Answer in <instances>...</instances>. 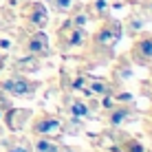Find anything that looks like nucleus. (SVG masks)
I'll use <instances>...</instances> for the list:
<instances>
[{
	"instance_id": "obj_1",
	"label": "nucleus",
	"mask_w": 152,
	"mask_h": 152,
	"mask_svg": "<svg viewBox=\"0 0 152 152\" xmlns=\"http://www.w3.org/2000/svg\"><path fill=\"white\" fill-rule=\"evenodd\" d=\"M121 22L119 20H108V22H104L99 31L95 35H93V46L99 51H113V46L117 44V40L121 38Z\"/></svg>"
},
{
	"instance_id": "obj_2",
	"label": "nucleus",
	"mask_w": 152,
	"mask_h": 152,
	"mask_svg": "<svg viewBox=\"0 0 152 152\" xmlns=\"http://www.w3.org/2000/svg\"><path fill=\"white\" fill-rule=\"evenodd\" d=\"M35 88H38V84L27 80V77L20 75V73H13V75L4 77V80L0 82V91L11 95V97H31L35 93Z\"/></svg>"
},
{
	"instance_id": "obj_3",
	"label": "nucleus",
	"mask_w": 152,
	"mask_h": 152,
	"mask_svg": "<svg viewBox=\"0 0 152 152\" xmlns=\"http://www.w3.org/2000/svg\"><path fill=\"white\" fill-rule=\"evenodd\" d=\"M31 132L35 137H60L64 132V124L55 117V115L42 113L35 117V121L31 124Z\"/></svg>"
},
{
	"instance_id": "obj_4",
	"label": "nucleus",
	"mask_w": 152,
	"mask_h": 152,
	"mask_svg": "<svg viewBox=\"0 0 152 152\" xmlns=\"http://www.w3.org/2000/svg\"><path fill=\"white\" fill-rule=\"evenodd\" d=\"M130 57L139 66H152V33L141 31L137 35V40L132 42V49H130Z\"/></svg>"
},
{
	"instance_id": "obj_5",
	"label": "nucleus",
	"mask_w": 152,
	"mask_h": 152,
	"mask_svg": "<svg viewBox=\"0 0 152 152\" xmlns=\"http://www.w3.org/2000/svg\"><path fill=\"white\" fill-rule=\"evenodd\" d=\"M57 35H60V49H64V51L82 49V46H86V42H88L86 29H77V27H71V24H64Z\"/></svg>"
},
{
	"instance_id": "obj_6",
	"label": "nucleus",
	"mask_w": 152,
	"mask_h": 152,
	"mask_svg": "<svg viewBox=\"0 0 152 152\" xmlns=\"http://www.w3.org/2000/svg\"><path fill=\"white\" fill-rule=\"evenodd\" d=\"M132 117H134L132 106H126V104H115L113 108H108V110H106L104 121H106L108 128H121V126L128 124Z\"/></svg>"
},
{
	"instance_id": "obj_7",
	"label": "nucleus",
	"mask_w": 152,
	"mask_h": 152,
	"mask_svg": "<svg viewBox=\"0 0 152 152\" xmlns=\"http://www.w3.org/2000/svg\"><path fill=\"white\" fill-rule=\"evenodd\" d=\"M24 51H27L29 55H33V57H35V55L49 53V38H46L40 29H35L33 33L24 40Z\"/></svg>"
},
{
	"instance_id": "obj_8",
	"label": "nucleus",
	"mask_w": 152,
	"mask_h": 152,
	"mask_svg": "<svg viewBox=\"0 0 152 152\" xmlns=\"http://www.w3.org/2000/svg\"><path fill=\"white\" fill-rule=\"evenodd\" d=\"M24 18L33 29H44L46 22H49V15H46V9L42 2H31L29 9L24 11Z\"/></svg>"
},
{
	"instance_id": "obj_9",
	"label": "nucleus",
	"mask_w": 152,
	"mask_h": 152,
	"mask_svg": "<svg viewBox=\"0 0 152 152\" xmlns=\"http://www.w3.org/2000/svg\"><path fill=\"white\" fill-rule=\"evenodd\" d=\"M82 91L86 93L88 97H104V95L115 93V88H113V84L106 82V80H95V77H91V80H86Z\"/></svg>"
},
{
	"instance_id": "obj_10",
	"label": "nucleus",
	"mask_w": 152,
	"mask_h": 152,
	"mask_svg": "<svg viewBox=\"0 0 152 152\" xmlns=\"http://www.w3.org/2000/svg\"><path fill=\"white\" fill-rule=\"evenodd\" d=\"M66 113H69V117L73 119H88V117H93L91 115V106H88L86 102H82V99H71L69 104H66Z\"/></svg>"
},
{
	"instance_id": "obj_11",
	"label": "nucleus",
	"mask_w": 152,
	"mask_h": 152,
	"mask_svg": "<svg viewBox=\"0 0 152 152\" xmlns=\"http://www.w3.org/2000/svg\"><path fill=\"white\" fill-rule=\"evenodd\" d=\"M31 117L29 110H20V108H7V115H4V121H7L9 130H20L22 128V121H27Z\"/></svg>"
},
{
	"instance_id": "obj_12",
	"label": "nucleus",
	"mask_w": 152,
	"mask_h": 152,
	"mask_svg": "<svg viewBox=\"0 0 152 152\" xmlns=\"http://www.w3.org/2000/svg\"><path fill=\"white\" fill-rule=\"evenodd\" d=\"M113 9V0H91L88 2V9L86 11L93 15V18H99V20H106L108 13Z\"/></svg>"
},
{
	"instance_id": "obj_13",
	"label": "nucleus",
	"mask_w": 152,
	"mask_h": 152,
	"mask_svg": "<svg viewBox=\"0 0 152 152\" xmlns=\"http://www.w3.org/2000/svg\"><path fill=\"white\" fill-rule=\"evenodd\" d=\"M33 152H66L64 145H60L57 141H53L51 137H38L33 141Z\"/></svg>"
},
{
	"instance_id": "obj_14",
	"label": "nucleus",
	"mask_w": 152,
	"mask_h": 152,
	"mask_svg": "<svg viewBox=\"0 0 152 152\" xmlns=\"http://www.w3.org/2000/svg\"><path fill=\"white\" fill-rule=\"evenodd\" d=\"M143 27H145V15L143 13H139V11H134V13H130V18L126 20V33L128 35H137L143 31Z\"/></svg>"
},
{
	"instance_id": "obj_15",
	"label": "nucleus",
	"mask_w": 152,
	"mask_h": 152,
	"mask_svg": "<svg viewBox=\"0 0 152 152\" xmlns=\"http://www.w3.org/2000/svg\"><path fill=\"white\" fill-rule=\"evenodd\" d=\"M88 22H91V13H88L86 9H77V11L69 18V22H66V24H71V27H77V29H86Z\"/></svg>"
},
{
	"instance_id": "obj_16",
	"label": "nucleus",
	"mask_w": 152,
	"mask_h": 152,
	"mask_svg": "<svg viewBox=\"0 0 152 152\" xmlns=\"http://www.w3.org/2000/svg\"><path fill=\"white\" fill-rule=\"evenodd\" d=\"M0 152H33L27 141H4L0 145Z\"/></svg>"
},
{
	"instance_id": "obj_17",
	"label": "nucleus",
	"mask_w": 152,
	"mask_h": 152,
	"mask_svg": "<svg viewBox=\"0 0 152 152\" xmlns=\"http://www.w3.org/2000/svg\"><path fill=\"white\" fill-rule=\"evenodd\" d=\"M51 4L57 13H69L75 9V0H51Z\"/></svg>"
},
{
	"instance_id": "obj_18",
	"label": "nucleus",
	"mask_w": 152,
	"mask_h": 152,
	"mask_svg": "<svg viewBox=\"0 0 152 152\" xmlns=\"http://www.w3.org/2000/svg\"><path fill=\"white\" fill-rule=\"evenodd\" d=\"M121 150L124 152H145L143 143L137 141V139H124L121 141Z\"/></svg>"
},
{
	"instance_id": "obj_19",
	"label": "nucleus",
	"mask_w": 152,
	"mask_h": 152,
	"mask_svg": "<svg viewBox=\"0 0 152 152\" xmlns=\"http://www.w3.org/2000/svg\"><path fill=\"white\" fill-rule=\"evenodd\" d=\"M115 104H117V102H115L113 93H110V95H104V97H102V108H104V110H108V108H113Z\"/></svg>"
},
{
	"instance_id": "obj_20",
	"label": "nucleus",
	"mask_w": 152,
	"mask_h": 152,
	"mask_svg": "<svg viewBox=\"0 0 152 152\" xmlns=\"http://www.w3.org/2000/svg\"><path fill=\"white\" fill-rule=\"evenodd\" d=\"M7 108H11V104L7 102V97H4V93L0 91V110H7Z\"/></svg>"
},
{
	"instance_id": "obj_21",
	"label": "nucleus",
	"mask_w": 152,
	"mask_h": 152,
	"mask_svg": "<svg viewBox=\"0 0 152 152\" xmlns=\"http://www.w3.org/2000/svg\"><path fill=\"white\" fill-rule=\"evenodd\" d=\"M0 49L9 51V49H11V42H9V40H0Z\"/></svg>"
},
{
	"instance_id": "obj_22",
	"label": "nucleus",
	"mask_w": 152,
	"mask_h": 152,
	"mask_svg": "<svg viewBox=\"0 0 152 152\" xmlns=\"http://www.w3.org/2000/svg\"><path fill=\"white\" fill-rule=\"evenodd\" d=\"M145 9H148V13L152 15V0H148V2H145Z\"/></svg>"
},
{
	"instance_id": "obj_23",
	"label": "nucleus",
	"mask_w": 152,
	"mask_h": 152,
	"mask_svg": "<svg viewBox=\"0 0 152 152\" xmlns=\"http://www.w3.org/2000/svg\"><path fill=\"white\" fill-rule=\"evenodd\" d=\"M2 69H4V55H0V73H2Z\"/></svg>"
},
{
	"instance_id": "obj_24",
	"label": "nucleus",
	"mask_w": 152,
	"mask_h": 152,
	"mask_svg": "<svg viewBox=\"0 0 152 152\" xmlns=\"http://www.w3.org/2000/svg\"><path fill=\"white\" fill-rule=\"evenodd\" d=\"M0 137H2V128H0Z\"/></svg>"
},
{
	"instance_id": "obj_25",
	"label": "nucleus",
	"mask_w": 152,
	"mask_h": 152,
	"mask_svg": "<svg viewBox=\"0 0 152 152\" xmlns=\"http://www.w3.org/2000/svg\"><path fill=\"white\" fill-rule=\"evenodd\" d=\"M150 88H152V80H150Z\"/></svg>"
}]
</instances>
